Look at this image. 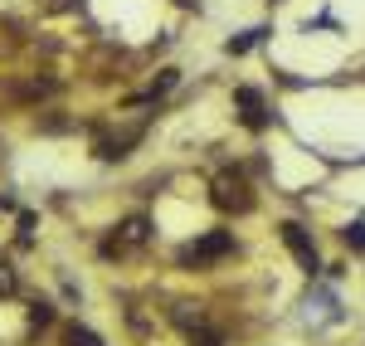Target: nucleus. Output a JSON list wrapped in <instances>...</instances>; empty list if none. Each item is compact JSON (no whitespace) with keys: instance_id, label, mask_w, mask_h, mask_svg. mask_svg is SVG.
I'll use <instances>...</instances> for the list:
<instances>
[{"instance_id":"5","label":"nucleus","mask_w":365,"mask_h":346,"mask_svg":"<svg viewBox=\"0 0 365 346\" xmlns=\"http://www.w3.org/2000/svg\"><path fill=\"white\" fill-rule=\"evenodd\" d=\"M278 234H282L287 254L297 259V268H302V273H322V254H317V239H312L307 225H297V220H282Z\"/></svg>"},{"instance_id":"3","label":"nucleus","mask_w":365,"mask_h":346,"mask_svg":"<svg viewBox=\"0 0 365 346\" xmlns=\"http://www.w3.org/2000/svg\"><path fill=\"white\" fill-rule=\"evenodd\" d=\"M210 205L220 215H249L253 210V185L244 180V171H220L210 185Z\"/></svg>"},{"instance_id":"1","label":"nucleus","mask_w":365,"mask_h":346,"mask_svg":"<svg viewBox=\"0 0 365 346\" xmlns=\"http://www.w3.org/2000/svg\"><path fill=\"white\" fill-rule=\"evenodd\" d=\"M239 249V239H234V230H205V234H195V239H185L180 249H175V263L180 268H210V263H220V259H229Z\"/></svg>"},{"instance_id":"2","label":"nucleus","mask_w":365,"mask_h":346,"mask_svg":"<svg viewBox=\"0 0 365 346\" xmlns=\"http://www.w3.org/2000/svg\"><path fill=\"white\" fill-rule=\"evenodd\" d=\"M146 244H151V220H146V215H127V220H117L113 230L103 234L98 254H103L108 263L113 259L122 263V259H132V254H141Z\"/></svg>"},{"instance_id":"4","label":"nucleus","mask_w":365,"mask_h":346,"mask_svg":"<svg viewBox=\"0 0 365 346\" xmlns=\"http://www.w3.org/2000/svg\"><path fill=\"white\" fill-rule=\"evenodd\" d=\"M234 113H239V122L249 127V132H273V122H278V113H273V103H268V93L253 83H239L234 88Z\"/></svg>"},{"instance_id":"10","label":"nucleus","mask_w":365,"mask_h":346,"mask_svg":"<svg viewBox=\"0 0 365 346\" xmlns=\"http://www.w3.org/2000/svg\"><path fill=\"white\" fill-rule=\"evenodd\" d=\"M54 322V307L49 302H29V332H44Z\"/></svg>"},{"instance_id":"8","label":"nucleus","mask_w":365,"mask_h":346,"mask_svg":"<svg viewBox=\"0 0 365 346\" xmlns=\"http://www.w3.org/2000/svg\"><path fill=\"white\" fill-rule=\"evenodd\" d=\"M63 346H108L93 327H83V322H68L63 327Z\"/></svg>"},{"instance_id":"9","label":"nucleus","mask_w":365,"mask_h":346,"mask_svg":"<svg viewBox=\"0 0 365 346\" xmlns=\"http://www.w3.org/2000/svg\"><path fill=\"white\" fill-rule=\"evenodd\" d=\"M15 292H20V273H15L10 259L0 254V297H15Z\"/></svg>"},{"instance_id":"6","label":"nucleus","mask_w":365,"mask_h":346,"mask_svg":"<svg viewBox=\"0 0 365 346\" xmlns=\"http://www.w3.org/2000/svg\"><path fill=\"white\" fill-rule=\"evenodd\" d=\"M146 137V127H122V132H98L93 137V156L98 161H127L132 156V146Z\"/></svg>"},{"instance_id":"11","label":"nucleus","mask_w":365,"mask_h":346,"mask_svg":"<svg viewBox=\"0 0 365 346\" xmlns=\"http://www.w3.org/2000/svg\"><path fill=\"white\" fill-rule=\"evenodd\" d=\"M258 39H263V29H249V34H239V39H229L225 49H229V54H249V49L258 44Z\"/></svg>"},{"instance_id":"12","label":"nucleus","mask_w":365,"mask_h":346,"mask_svg":"<svg viewBox=\"0 0 365 346\" xmlns=\"http://www.w3.org/2000/svg\"><path fill=\"white\" fill-rule=\"evenodd\" d=\"M341 239H346L351 249H365V225H361V220H356V225H346V234H341Z\"/></svg>"},{"instance_id":"7","label":"nucleus","mask_w":365,"mask_h":346,"mask_svg":"<svg viewBox=\"0 0 365 346\" xmlns=\"http://www.w3.org/2000/svg\"><path fill=\"white\" fill-rule=\"evenodd\" d=\"M185 346H225V332L210 317H200L195 327H185Z\"/></svg>"}]
</instances>
